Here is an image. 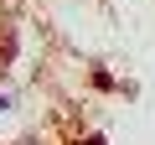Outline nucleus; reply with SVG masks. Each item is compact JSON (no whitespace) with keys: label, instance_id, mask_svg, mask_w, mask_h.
Returning <instances> with one entry per match:
<instances>
[{"label":"nucleus","instance_id":"f257e3e1","mask_svg":"<svg viewBox=\"0 0 155 145\" xmlns=\"http://www.w3.org/2000/svg\"><path fill=\"white\" fill-rule=\"evenodd\" d=\"M88 145H104V140H88Z\"/></svg>","mask_w":155,"mask_h":145}]
</instances>
